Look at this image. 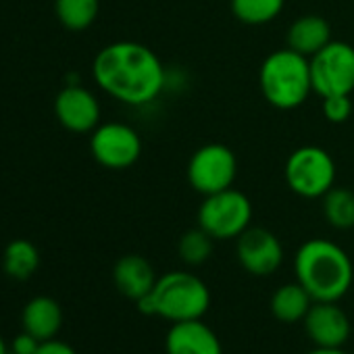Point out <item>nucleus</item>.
I'll return each instance as SVG.
<instances>
[{"label":"nucleus","mask_w":354,"mask_h":354,"mask_svg":"<svg viewBox=\"0 0 354 354\" xmlns=\"http://www.w3.org/2000/svg\"><path fill=\"white\" fill-rule=\"evenodd\" d=\"M302 323L308 339L319 348H344L352 333L350 319L337 302H313Z\"/></svg>","instance_id":"f8f14e48"},{"label":"nucleus","mask_w":354,"mask_h":354,"mask_svg":"<svg viewBox=\"0 0 354 354\" xmlns=\"http://www.w3.org/2000/svg\"><path fill=\"white\" fill-rule=\"evenodd\" d=\"M323 115L329 123H344L352 115L350 94H335L323 98Z\"/></svg>","instance_id":"5701e85b"},{"label":"nucleus","mask_w":354,"mask_h":354,"mask_svg":"<svg viewBox=\"0 0 354 354\" xmlns=\"http://www.w3.org/2000/svg\"><path fill=\"white\" fill-rule=\"evenodd\" d=\"M236 257L246 273L267 277L281 267L283 246L273 232L250 225L240 238H236Z\"/></svg>","instance_id":"9d476101"},{"label":"nucleus","mask_w":354,"mask_h":354,"mask_svg":"<svg viewBox=\"0 0 354 354\" xmlns=\"http://www.w3.org/2000/svg\"><path fill=\"white\" fill-rule=\"evenodd\" d=\"M165 350L167 354H223L219 335L203 319L171 323Z\"/></svg>","instance_id":"ddd939ff"},{"label":"nucleus","mask_w":354,"mask_h":354,"mask_svg":"<svg viewBox=\"0 0 354 354\" xmlns=\"http://www.w3.org/2000/svg\"><path fill=\"white\" fill-rule=\"evenodd\" d=\"M40 267V252L30 240H13L3 252V269L9 277L17 281L30 279Z\"/></svg>","instance_id":"a211bd4d"},{"label":"nucleus","mask_w":354,"mask_h":354,"mask_svg":"<svg viewBox=\"0 0 354 354\" xmlns=\"http://www.w3.org/2000/svg\"><path fill=\"white\" fill-rule=\"evenodd\" d=\"M156 279L154 267L140 254H125L113 267V281L117 290L133 302L150 294Z\"/></svg>","instance_id":"4468645a"},{"label":"nucleus","mask_w":354,"mask_h":354,"mask_svg":"<svg viewBox=\"0 0 354 354\" xmlns=\"http://www.w3.org/2000/svg\"><path fill=\"white\" fill-rule=\"evenodd\" d=\"M335 160L321 146H300L286 158L283 177L288 188L300 198H323L335 186Z\"/></svg>","instance_id":"39448f33"},{"label":"nucleus","mask_w":354,"mask_h":354,"mask_svg":"<svg viewBox=\"0 0 354 354\" xmlns=\"http://www.w3.org/2000/svg\"><path fill=\"white\" fill-rule=\"evenodd\" d=\"M323 215L335 230L354 227V192L346 188H331L323 196Z\"/></svg>","instance_id":"412c9836"},{"label":"nucleus","mask_w":354,"mask_h":354,"mask_svg":"<svg viewBox=\"0 0 354 354\" xmlns=\"http://www.w3.org/2000/svg\"><path fill=\"white\" fill-rule=\"evenodd\" d=\"M259 88L273 109L294 111L302 106L313 92L310 59L292 48L273 50L259 69Z\"/></svg>","instance_id":"20e7f679"},{"label":"nucleus","mask_w":354,"mask_h":354,"mask_svg":"<svg viewBox=\"0 0 354 354\" xmlns=\"http://www.w3.org/2000/svg\"><path fill=\"white\" fill-rule=\"evenodd\" d=\"M55 117L67 131L92 133L100 125L102 109L92 90L67 84L55 98Z\"/></svg>","instance_id":"9b49d317"},{"label":"nucleus","mask_w":354,"mask_h":354,"mask_svg":"<svg viewBox=\"0 0 354 354\" xmlns=\"http://www.w3.org/2000/svg\"><path fill=\"white\" fill-rule=\"evenodd\" d=\"M36 354H77V352L61 339H46L40 344Z\"/></svg>","instance_id":"393cba45"},{"label":"nucleus","mask_w":354,"mask_h":354,"mask_svg":"<svg viewBox=\"0 0 354 354\" xmlns=\"http://www.w3.org/2000/svg\"><path fill=\"white\" fill-rule=\"evenodd\" d=\"M196 219L198 227H203L213 240H236L252 223V203L244 192L227 188L205 196Z\"/></svg>","instance_id":"423d86ee"},{"label":"nucleus","mask_w":354,"mask_h":354,"mask_svg":"<svg viewBox=\"0 0 354 354\" xmlns=\"http://www.w3.org/2000/svg\"><path fill=\"white\" fill-rule=\"evenodd\" d=\"M188 182L194 192L209 196L234 188L238 177V158L225 144L211 142L194 150L188 160Z\"/></svg>","instance_id":"0eeeda50"},{"label":"nucleus","mask_w":354,"mask_h":354,"mask_svg":"<svg viewBox=\"0 0 354 354\" xmlns=\"http://www.w3.org/2000/svg\"><path fill=\"white\" fill-rule=\"evenodd\" d=\"M313 92L321 98L354 92V46L331 40L310 57Z\"/></svg>","instance_id":"6e6552de"},{"label":"nucleus","mask_w":354,"mask_h":354,"mask_svg":"<svg viewBox=\"0 0 354 354\" xmlns=\"http://www.w3.org/2000/svg\"><path fill=\"white\" fill-rule=\"evenodd\" d=\"M40 344H42V342H40L38 337H34L32 333L24 331V333H19V335L13 339L11 352H13V354H36L38 348H40Z\"/></svg>","instance_id":"b1692460"},{"label":"nucleus","mask_w":354,"mask_h":354,"mask_svg":"<svg viewBox=\"0 0 354 354\" xmlns=\"http://www.w3.org/2000/svg\"><path fill=\"white\" fill-rule=\"evenodd\" d=\"M63 325V308L50 296L32 298L21 310V327L40 342L55 339Z\"/></svg>","instance_id":"2eb2a0df"},{"label":"nucleus","mask_w":354,"mask_h":354,"mask_svg":"<svg viewBox=\"0 0 354 354\" xmlns=\"http://www.w3.org/2000/svg\"><path fill=\"white\" fill-rule=\"evenodd\" d=\"M136 304L146 317H160L171 323L194 321L207 315L211 306V290L190 271H169L160 275L152 292Z\"/></svg>","instance_id":"7ed1b4c3"},{"label":"nucleus","mask_w":354,"mask_h":354,"mask_svg":"<svg viewBox=\"0 0 354 354\" xmlns=\"http://www.w3.org/2000/svg\"><path fill=\"white\" fill-rule=\"evenodd\" d=\"M294 275L315 302H339L352 288L354 265L339 244L313 238L296 250Z\"/></svg>","instance_id":"f03ea898"},{"label":"nucleus","mask_w":354,"mask_h":354,"mask_svg":"<svg viewBox=\"0 0 354 354\" xmlns=\"http://www.w3.org/2000/svg\"><path fill=\"white\" fill-rule=\"evenodd\" d=\"M0 354H9V348H7V342L3 335H0Z\"/></svg>","instance_id":"bb28decb"},{"label":"nucleus","mask_w":354,"mask_h":354,"mask_svg":"<svg viewBox=\"0 0 354 354\" xmlns=\"http://www.w3.org/2000/svg\"><path fill=\"white\" fill-rule=\"evenodd\" d=\"M213 242L215 240L203 227L188 230L180 238V242H177V254H180L182 263H186L188 267H201L211 259Z\"/></svg>","instance_id":"4be33fe9"},{"label":"nucleus","mask_w":354,"mask_h":354,"mask_svg":"<svg viewBox=\"0 0 354 354\" xmlns=\"http://www.w3.org/2000/svg\"><path fill=\"white\" fill-rule=\"evenodd\" d=\"M100 11V0H55V15L59 24L71 32L88 30Z\"/></svg>","instance_id":"6ab92c4d"},{"label":"nucleus","mask_w":354,"mask_h":354,"mask_svg":"<svg viewBox=\"0 0 354 354\" xmlns=\"http://www.w3.org/2000/svg\"><path fill=\"white\" fill-rule=\"evenodd\" d=\"M306 354H348L344 348H319V346H315L310 352H306Z\"/></svg>","instance_id":"a878e982"},{"label":"nucleus","mask_w":354,"mask_h":354,"mask_svg":"<svg viewBox=\"0 0 354 354\" xmlns=\"http://www.w3.org/2000/svg\"><path fill=\"white\" fill-rule=\"evenodd\" d=\"M232 13L244 26H267L279 17L286 0H232Z\"/></svg>","instance_id":"aec40b11"},{"label":"nucleus","mask_w":354,"mask_h":354,"mask_svg":"<svg viewBox=\"0 0 354 354\" xmlns=\"http://www.w3.org/2000/svg\"><path fill=\"white\" fill-rule=\"evenodd\" d=\"M90 152L104 169L123 171L136 165L142 156V138L127 123L106 121L92 131Z\"/></svg>","instance_id":"1a4fd4ad"},{"label":"nucleus","mask_w":354,"mask_h":354,"mask_svg":"<svg viewBox=\"0 0 354 354\" xmlns=\"http://www.w3.org/2000/svg\"><path fill=\"white\" fill-rule=\"evenodd\" d=\"M96 86L127 106H146L167 88V69L158 55L133 40H117L100 48L92 61Z\"/></svg>","instance_id":"f257e3e1"},{"label":"nucleus","mask_w":354,"mask_h":354,"mask_svg":"<svg viewBox=\"0 0 354 354\" xmlns=\"http://www.w3.org/2000/svg\"><path fill=\"white\" fill-rule=\"evenodd\" d=\"M313 302L315 300L310 298V294L298 281H292V283L279 286L273 292L271 313L281 323H298V321H304Z\"/></svg>","instance_id":"f3484780"},{"label":"nucleus","mask_w":354,"mask_h":354,"mask_svg":"<svg viewBox=\"0 0 354 354\" xmlns=\"http://www.w3.org/2000/svg\"><path fill=\"white\" fill-rule=\"evenodd\" d=\"M331 42V26L321 15H302L288 30V48L313 57Z\"/></svg>","instance_id":"dca6fc26"}]
</instances>
